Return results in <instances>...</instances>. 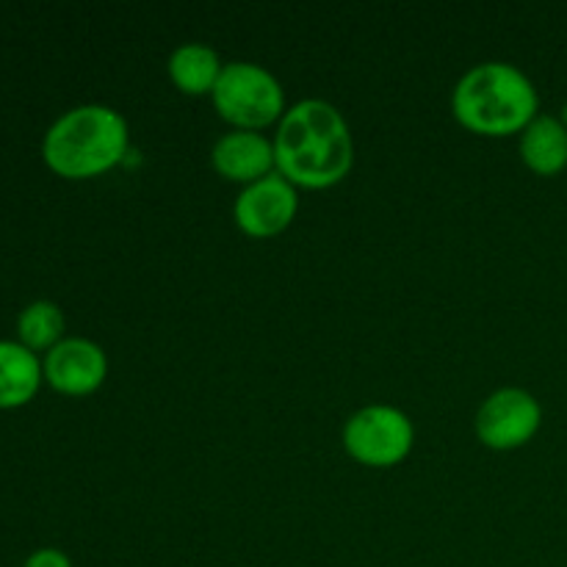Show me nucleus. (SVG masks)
I'll return each mask as SVG.
<instances>
[{"mask_svg":"<svg viewBox=\"0 0 567 567\" xmlns=\"http://www.w3.org/2000/svg\"><path fill=\"white\" fill-rule=\"evenodd\" d=\"M271 142L277 175L308 192L341 186L354 166V138L347 116L321 97L288 105Z\"/></svg>","mask_w":567,"mask_h":567,"instance_id":"obj_1","label":"nucleus"},{"mask_svg":"<svg viewBox=\"0 0 567 567\" xmlns=\"http://www.w3.org/2000/svg\"><path fill=\"white\" fill-rule=\"evenodd\" d=\"M540 111L535 83L507 61H482L471 66L452 92V114L474 136H520Z\"/></svg>","mask_w":567,"mask_h":567,"instance_id":"obj_2","label":"nucleus"},{"mask_svg":"<svg viewBox=\"0 0 567 567\" xmlns=\"http://www.w3.org/2000/svg\"><path fill=\"white\" fill-rule=\"evenodd\" d=\"M131 147V125L111 105L89 103L70 109L48 127L42 158L66 181H92L116 169Z\"/></svg>","mask_w":567,"mask_h":567,"instance_id":"obj_3","label":"nucleus"},{"mask_svg":"<svg viewBox=\"0 0 567 567\" xmlns=\"http://www.w3.org/2000/svg\"><path fill=\"white\" fill-rule=\"evenodd\" d=\"M214 109L233 131L264 133L266 127L280 125L286 116V89L271 70L255 61H230L216 83Z\"/></svg>","mask_w":567,"mask_h":567,"instance_id":"obj_4","label":"nucleus"},{"mask_svg":"<svg viewBox=\"0 0 567 567\" xmlns=\"http://www.w3.org/2000/svg\"><path fill=\"white\" fill-rule=\"evenodd\" d=\"M343 452L365 468H396L413 454L415 426L393 404H365L352 413L341 432Z\"/></svg>","mask_w":567,"mask_h":567,"instance_id":"obj_5","label":"nucleus"},{"mask_svg":"<svg viewBox=\"0 0 567 567\" xmlns=\"http://www.w3.org/2000/svg\"><path fill=\"white\" fill-rule=\"evenodd\" d=\"M543 424V408L526 388H498L476 410L474 432L491 452H515L535 441Z\"/></svg>","mask_w":567,"mask_h":567,"instance_id":"obj_6","label":"nucleus"},{"mask_svg":"<svg viewBox=\"0 0 567 567\" xmlns=\"http://www.w3.org/2000/svg\"><path fill=\"white\" fill-rule=\"evenodd\" d=\"M299 214V188L282 175L244 186L233 203V221L249 238H275L293 225Z\"/></svg>","mask_w":567,"mask_h":567,"instance_id":"obj_7","label":"nucleus"},{"mask_svg":"<svg viewBox=\"0 0 567 567\" xmlns=\"http://www.w3.org/2000/svg\"><path fill=\"white\" fill-rule=\"evenodd\" d=\"M44 380L64 396H92L109 377V354L89 338H64L44 354Z\"/></svg>","mask_w":567,"mask_h":567,"instance_id":"obj_8","label":"nucleus"},{"mask_svg":"<svg viewBox=\"0 0 567 567\" xmlns=\"http://www.w3.org/2000/svg\"><path fill=\"white\" fill-rule=\"evenodd\" d=\"M210 166L227 183L252 186L277 172L275 142L255 131H227L210 147Z\"/></svg>","mask_w":567,"mask_h":567,"instance_id":"obj_9","label":"nucleus"},{"mask_svg":"<svg viewBox=\"0 0 567 567\" xmlns=\"http://www.w3.org/2000/svg\"><path fill=\"white\" fill-rule=\"evenodd\" d=\"M221 70H225V61L205 42L181 44L166 61L169 81L175 83L177 92L188 94V97H210Z\"/></svg>","mask_w":567,"mask_h":567,"instance_id":"obj_10","label":"nucleus"},{"mask_svg":"<svg viewBox=\"0 0 567 567\" xmlns=\"http://www.w3.org/2000/svg\"><path fill=\"white\" fill-rule=\"evenodd\" d=\"M520 161L540 177H554L567 169V125L557 116L540 114L520 133Z\"/></svg>","mask_w":567,"mask_h":567,"instance_id":"obj_11","label":"nucleus"},{"mask_svg":"<svg viewBox=\"0 0 567 567\" xmlns=\"http://www.w3.org/2000/svg\"><path fill=\"white\" fill-rule=\"evenodd\" d=\"M44 369L20 341H0V410L22 408L37 396Z\"/></svg>","mask_w":567,"mask_h":567,"instance_id":"obj_12","label":"nucleus"},{"mask_svg":"<svg viewBox=\"0 0 567 567\" xmlns=\"http://www.w3.org/2000/svg\"><path fill=\"white\" fill-rule=\"evenodd\" d=\"M64 313L55 302H48V299H39V302H31L17 319V336H20V343L25 349L37 352H50L53 347H59L64 341Z\"/></svg>","mask_w":567,"mask_h":567,"instance_id":"obj_13","label":"nucleus"},{"mask_svg":"<svg viewBox=\"0 0 567 567\" xmlns=\"http://www.w3.org/2000/svg\"><path fill=\"white\" fill-rule=\"evenodd\" d=\"M22 567H72V559L59 548H39L25 559Z\"/></svg>","mask_w":567,"mask_h":567,"instance_id":"obj_14","label":"nucleus"}]
</instances>
